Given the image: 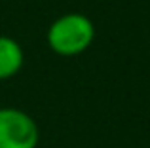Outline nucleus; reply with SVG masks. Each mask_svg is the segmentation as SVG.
I'll use <instances>...</instances> for the list:
<instances>
[{"label": "nucleus", "mask_w": 150, "mask_h": 148, "mask_svg": "<svg viewBox=\"0 0 150 148\" xmlns=\"http://www.w3.org/2000/svg\"><path fill=\"white\" fill-rule=\"evenodd\" d=\"M38 125L19 108H0V148H36Z\"/></svg>", "instance_id": "nucleus-2"}, {"label": "nucleus", "mask_w": 150, "mask_h": 148, "mask_svg": "<svg viewBox=\"0 0 150 148\" xmlns=\"http://www.w3.org/2000/svg\"><path fill=\"white\" fill-rule=\"evenodd\" d=\"M23 61H25V55L19 42L0 34V80L17 74L23 67Z\"/></svg>", "instance_id": "nucleus-3"}, {"label": "nucleus", "mask_w": 150, "mask_h": 148, "mask_svg": "<svg viewBox=\"0 0 150 148\" xmlns=\"http://www.w3.org/2000/svg\"><path fill=\"white\" fill-rule=\"evenodd\" d=\"M95 38V27L84 13H65L48 29V44L59 55H78L86 51Z\"/></svg>", "instance_id": "nucleus-1"}]
</instances>
